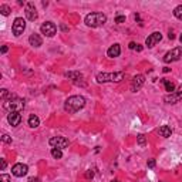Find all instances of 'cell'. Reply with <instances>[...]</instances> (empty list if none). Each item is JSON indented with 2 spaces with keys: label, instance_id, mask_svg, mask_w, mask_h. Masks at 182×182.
Segmentation results:
<instances>
[{
  "label": "cell",
  "instance_id": "1",
  "mask_svg": "<svg viewBox=\"0 0 182 182\" xmlns=\"http://www.w3.org/2000/svg\"><path fill=\"white\" fill-rule=\"evenodd\" d=\"M85 105V98L83 95H71L65 100L64 103V110L70 114H74V112L80 111L81 108H84Z\"/></svg>",
  "mask_w": 182,
  "mask_h": 182
},
{
  "label": "cell",
  "instance_id": "2",
  "mask_svg": "<svg viewBox=\"0 0 182 182\" xmlns=\"http://www.w3.org/2000/svg\"><path fill=\"white\" fill-rule=\"evenodd\" d=\"M24 105H26V104H24V100L17 98L16 95H10L7 100H5V103H3V108L9 112H14V111L20 112L24 108Z\"/></svg>",
  "mask_w": 182,
  "mask_h": 182
},
{
  "label": "cell",
  "instance_id": "3",
  "mask_svg": "<svg viewBox=\"0 0 182 182\" xmlns=\"http://www.w3.org/2000/svg\"><path fill=\"white\" fill-rule=\"evenodd\" d=\"M84 22L90 27H101L107 23V16L100 13V12H94V13H90L85 16Z\"/></svg>",
  "mask_w": 182,
  "mask_h": 182
},
{
  "label": "cell",
  "instance_id": "4",
  "mask_svg": "<svg viewBox=\"0 0 182 182\" xmlns=\"http://www.w3.org/2000/svg\"><path fill=\"white\" fill-rule=\"evenodd\" d=\"M125 77L124 71H118V73H100L97 75V83H120Z\"/></svg>",
  "mask_w": 182,
  "mask_h": 182
},
{
  "label": "cell",
  "instance_id": "5",
  "mask_svg": "<svg viewBox=\"0 0 182 182\" xmlns=\"http://www.w3.org/2000/svg\"><path fill=\"white\" fill-rule=\"evenodd\" d=\"M182 57V47H175L171 51H168L165 56H164V63H172V61H177Z\"/></svg>",
  "mask_w": 182,
  "mask_h": 182
},
{
  "label": "cell",
  "instance_id": "6",
  "mask_svg": "<svg viewBox=\"0 0 182 182\" xmlns=\"http://www.w3.org/2000/svg\"><path fill=\"white\" fill-rule=\"evenodd\" d=\"M12 30H13V34L16 37H19L23 34V31L26 30V22H24L22 17H17L14 19L13 22V26H12Z\"/></svg>",
  "mask_w": 182,
  "mask_h": 182
},
{
  "label": "cell",
  "instance_id": "7",
  "mask_svg": "<svg viewBox=\"0 0 182 182\" xmlns=\"http://www.w3.org/2000/svg\"><path fill=\"white\" fill-rule=\"evenodd\" d=\"M48 142H50V145L53 148H58V150H63L65 147H68V144H70V141L67 140L65 137H53V138H50Z\"/></svg>",
  "mask_w": 182,
  "mask_h": 182
},
{
  "label": "cell",
  "instance_id": "8",
  "mask_svg": "<svg viewBox=\"0 0 182 182\" xmlns=\"http://www.w3.org/2000/svg\"><path fill=\"white\" fill-rule=\"evenodd\" d=\"M40 30H41V33L44 34V36H47V37H53V36L57 33L56 24L51 23V22H46V23H43L41 27H40Z\"/></svg>",
  "mask_w": 182,
  "mask_h": 182
},
{
  "label": "cell",
  "instance_id": "9",
  "mask_svg": "<svg viewBox=\"0 0 182 182\" xmlns=\"http://www.w3.org/2000/svg\"><path fill=\"white\" fill-rule=\"evenodd\" d=\"M181 98H182V85H179V88H178L177 91H174V93L165 95V97H164V101L168 103V104H177Z\"/></svg>",
  "mask_w": 182,
  "mask_h": 182
},
{
  "label": "cell",
  "instance_id": "10",
  "mask_svg": "<svg viewBox=\"0 0 182 182\" xmlns=\"http://www.w3.org/2000/svg\"><path fill=\"white\" fill-rule=\"evenodd\" d=\"M28 172V167L26 164H14L13 168H12V174H13L14 177H24L26 174Z\"/></svg>",
  "mask_w": 182,
  "mask_h": 182
},
{
  "label": "cell",
  "instance_id": "11",
  "mask_svg": "<svg viewBox=\"0 0 182 182\" xmlns=\"http://www.w3.org/2000/svg\"><path fill=\"white\" fill-rule=\"evenodd\" d=\"M144 83H145V77L142 74H138V75H135L134 78H132V81H131V91L132 93H137L138 90L144 85Z\"/></svg>",
  "mask_w": 182,
  "mask_h": 182
},
{
  "label": "cell",
  "instance_id": "12",
  "mask_svg": "<svg viewBox=\"0 0 182 182\" xmlns=\"http://www.w3.org/2000/svg\"><path fill=\"white\" fill-rule=\"evenodd\" d=\"M162 40V34L159 31H155V33H152V34H150L148 37H147V40H145V44L148 47H154L157 43H159Z\"/></svg>",
  "mask_w": 182,
  "mask_h": 182
},
{
  "label": "cell",
  "instance_id": "13",
  "mask_svg": "<svg viewBox=\"0 0 182 182\" xmlns=\"http://www.w3.org/2000/svg\"><path fill=\"white\" fill-rule=\"evenodd\" d=\"M26 17H27V20H30V22L37 20L38 14H37V10H36V7H34L33 3H27V5H26Z\"/></svg>",
  "mask_w": 182,
  "mask_h": 182
},
{
  "label": "cell",
  "instance_id": "14",
  "mask_svg": "<svg viewBox=\"0 0 182 182\" xmlns=\"http://www.w3.org/2000/svg\"><path fill=\"white\" fill-rule=\"evenodd\" d=\"M7 121L12 127H17L22 122V114L17 111L14 112H9V115H7Z\"/></svg>",
  "mask_w": 182,
  "mask_h": 182
},
{
  "label": "cell",
  "instance_id": "15",
  "mask_svg": "<svg viewBox=\"0 0 182 182\" xmlns=\"http://www.w3.org/2000/svg\"><path fill=\"white\" fill-rule=\"evenodd\" d=\"M120 54H121V47H120V44H114V46H111L107 51V56L111 57V58H115V57H118Z\"/></svg>",
  "mask_w": 182,
  "mask_h": 182
},
{
  "label": "cell",
  "instance_id": "16",
  "mask_svg": "<svg viewBox=\"0 0 182 182\" xmlns=\"http://www.w3.org/2000/svg\"><path fill=\"white\" fill-rule=\"evenodd\" d=\"M28 43H30V46H33V47H40L43 44V40L38 34L34 33V34H31V36L28 37Z\"/></svg>",
  "mask_w": 182,
  "mask_h": 182
},
{
  "label": "cell",
  "instance_id": "17",
  "mask_svg": "<svg viewBox=\"0 0 182 182\" xmlns=\"http://www.w3.org/2000/svg\"><path fill=\"white\" fill-rule=\"evenodd\" d=\"M171 134H172V130H171V127L162 125L161 128H159V135L164 137V138H169V137H171Z\"/></svg>",
  "mask_w": 182,
  "mask_h": 182
},
{
  "label": "cell",
  "instance_id": "18",
  "mask_svg": "<svg viewBox=\"0 0 182 182\" xmlns=\"http://www.w3.org/2000/svg\"><path fill=\"white\" fill-rule=\"evenodd\" d=\"M65 77L73 80V81H77V80L83 78V74H81L80 71H68V73H65Z\"/></svg>",
  "mask_w": 182,
  "mask_h": 182
},
{
  "label": "cell",
  "instance_id": "19",
  "mask_svg": "<svg viewBox=\"0 0 182 182\" xmlns=\"http://www.w3.org/2000/svg\"><path fill=\"white\" fill-rule=\"evenodd\" d=\"M28 125L31 127V128H37V127L40 125V120H38L37 115L31 114V115L28 117Z\"/></svg>",
  "mask_w": 182,
  "mask_h": 182
},
{
  "label": "cell",
  "instance_id": "20",
  "mask_svg": "<svg viewBox=\"0 0 182 182\" xmlns=\"http://www.w3.org/2000/svg\"><path fill=\"white\" fill-rule=\"evenodd\" d=\"M162 83L165 84V90H167L169 94L175 91V85H174V83H171L169 80H162Z\"/></svg>",
  "mask_w": 182,
  "mask_h": 182
},
{
  "label": "cell",
  "instance_id": "21",
  "mask_svg": "<svg viewBox=\"0 0 182 182\" xmlns=\"http://www.w3.org/2000/svg\"><path fill=\"white\" fill-rule=\"evenodd\" d=\"M174 16H175L178 20H182V5L177 6V7L174 9Z\"/></svg>",
  "mask_w": 182,
  "mask_h": 182
},
{
  "label": "cell",
  "instance_id": "22",
  "mask_svg": "<svg viewBox=\"0 0 182 182\" xmlns=\"http://www.w3.org/2000/svg\"><path fill=\"white\" fill-rule=\"evenodd\" d=\"M10 12H12V10H10V7L7 5H2V6H0V13L3 14V16H9Z\"/></svg>",
  "mask_w": 182,
  "mask_h": 182
},
{
  "label": "cell",
  "instance_id": "23",
  "mask_svg": "<svg viewBox=\"0 0 182 182\" xmlns=\"http://www.w3.org/2000/svg\"><path fill=\"white\" fill-rule=\"evenodd\" d=\"M51 155H53V158L60 159L61 157H63V152H61V150H58V148H53V150H51Z\"/></svg>",
  "mask_w": 182,
  "mask_h": 182
},
{
  "label": "cell",
  "instance_id": "24",
  "mask_svg": "<svg viewBox=\"0 0 182 182\" xmlns=\"http://www.w3.org/2000/svg\"><path fill=\"white\" fill-rule=\"evenodd\" d=\"M138 145H141V147H145V145H147V140H145L144 134H140V135H138Z\"/></svg>",
  "mask_w": 182,
  "mask_h": 182
},
{
  "label": "cell",
  "instance_id": "25",
  "mask_svg": "<svg viewBox=\"0 0 182 182\" xmlns=\"http://www.w3.org/2000/svg\"><path fill=\"white\" fill-rule=\"evenodd\" d=\"M2 141H3L5 144H12V137L7 135V134H3V137H2Z\"/></svg>",
  "mask_w": 182,
  "mask_h": 182
},
{
  "label": "cell",
  "instance_id": "26",
  "mask_svg": "<svg viewBox=\"0 0 182 182\" xmlns=\"http://www.w3.org/2000/svg\"><path fill=\"white\" fill-rule=\"evenodd\" d=\"M0 95H2V100L5 101V100H7V97H10V94H9V91L6 88H3L2 90V93H0Z\"/></svg>",
  "mask_w": 182,
  "mask_h": 182
},
{
  "label": "cell",
  "instance_id": "27",
  "mask_svg": "<svg viewBox=\"0 0 182 182\" xmlns=\"http://www.w3.org/2000/svg\"><path fill=\"white\" fill-rule=\"evenodd\" d=\"M124 22H125V16H117V17H115V23L121 24V23H124Z\"/></svg>",
  "mask_w": 182,
  "mask_h": 182
},
{
  "label": "cell",
  "instance_id": "28",
  "mask_svg": "<svg viewBox=\"0 0 182 182\" xmlns=\"http://www.w3.org/2000/svg\"><path fill=\"white\" fill-rule=\"evenodd\" d=\"M93 177H94V171L93 169H88V171L85 172V178H87V179H93Z\"/></svg>",
  "mask_w": 182,
  "mask_h": 182
},
{
  "label": "cell",
  "instance_id": "29",
  "mask_svg": "<svg viewBox=\"0 0 182 182\" xmlns=\"http://www.w3.org/2000/svg\"><path fill=\"white\" fill-rule=\"evenodd\" d=\"M0 179H2V182H10V177L6 175V174H3V175L0 177Z\"/></svg>",
  "mask_w": 182,
  "mask_h": 182
},
{
  "label": "cell",
  "instance_id": "30",
  "mask_svg": "<svg viewBox=\"0 0 182 182\" xmlns=\"http://www.w3.org/2000/svg\"><path fill=\"white\" fill-rule=\"evenodd\" d=\"M148 167H150V168H154L155 167V159H150V161H148Z\"/></svg>",
  "mask_w": 182,
  "mask_h": 182
},
{
  "label": "cell",
  "instance_id": "31",
  "mask_svg": "<svg viewBox=\"0 0 182 182\" xmlns=\"http://www.w3.org/2000/svg\"><path fill=\"white\" fill-rule=\"evenodd\" d=\"M128 47H130L131 50H134V48H135V47H137V44H135V43H134V41H131V43H130V46H128Z\"/></svg>",
  "mask_w": 182,
  "mask_h": 182
},
{
  "label": "cell",
  "instance_id": "32",
  "mask_svg": "<svg viewBox=\"0 0 182 182\" xmlns=\"http://www.w3.org/2000/svg\"><path fill=\"white\" fill-rule=\"evenodd\" d=\"M28 182H40V179H38V178H30V179H28Z\"/></svg>",
  "mask_w": 182,
  "mask_h": 182
},
{
  "label": "cell",
  "instance_id": "33",
  "mask_svg": "<svg viewBox=\"0 0 182 182\" xmlns=\"http://www.w3.org/2000/svg\"><path fill=\"white\" fill-rule=\"evenodd\" d=\"M7 50H9V48H7V46H3V47H2V53H7Z\"/></svg>",
  "mask_w": 182,
  "mask_h": 182
},
{
  "label": "cell",
  "instance_id": "34",
  "mask_svg": "<svg viewBox=\"0 0 182 182\" xmlns=\"http://www.w3.org/2000/svg\"><path fill=\"white\" fill-rule=\"evenodd\" d=\"M168 37H169V40H174V38H175V36H174V33H171V31H169Z\"/></svg>",
  "mask_w": 182,
  "mask_h": 182
},
{
  "label": "cell",
  "instance_id": "35",
  "mask_svg": "<svg viewBox=\"0 0 182 182\" xmlns=\"http://www.w3.org/2000/svg\"><path fill=\"white\" fill-rule=\"evenodd\" d=\"M5 168H6V161L2 159V169H5Z\"/></svg>",
  "mask_w": 182,
  "mask_h": 182
},
{
  "label": "cell",
  "instance_id": "36",
  "mask_svg": "<svg viewBox=\"0 0 182 182\" xmlns=\"http://www.w3.org/2000/svg\"><path fill=\"white\" fill-rule=\"evenodd\" d=\"M135 50H137V51H141V50H142V47H141L140 44H137V47H135Z\"/></svg>",
  "mask_w": 182,
  "mask_h": 182
},
{
  "label": "cell",
  "instance_id": "37",
  "mask_svg": "<svg viewBox=\"0 0 182 182\" xmlns=\"http://www.w3.org/2000/svg\"><path fill=\"white\" fill-rule=\"evenodd\" d=\"M61 30H64V31H67V30H68V28H67V27H65V26H64V24H61Z\"/></svg>",
  "mask_w": 182,
  "mask_h": 182
},
{
  "label": "cell",
  "instance_id": "38",
  "mask_svg": "<svg viewBox=\"0 0 182 182\" xmlns=\"http://www.w3.org/2000/svg\"><path fill=\"white\" fill-rule=\"evenodd\" d=\"M169 70H171V68H168V67H165V68H164V73H169Z\"/></svg>",
  "mask_w": 182,
  "mask_h": 182
},
{
  "label": "cell",
  "instance_id": "39",
  "mask_svg": "<svg viewBox=\"0 0 182 182\" xmlns=\"http://www.w3.org/2000/svg\"><path fill=\"white\" fill-rule=\"evenodd\" d=\"M179 40H181V43H182V36H181V37H179Z\"/></svg>",
  "mask_w": 182,
  "mask_h": 182
},
{
  "label": "cell",
  "instance_id": "40",
  "mask_svg": "<svg viewBox=\"0 0 182 182\" xmlns=\"http://www.w3.org/2000/svg\"><path fill=\"white\" fill-rule=\"evenodd\" d=\"M111 182H120V181H111Z\"/></svg>",
  "mask_w": 182,
  "mask_h": 182
}]
</instances>
